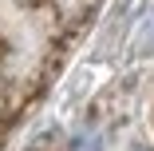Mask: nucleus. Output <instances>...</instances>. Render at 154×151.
Segmentation results:
<instances>
[{"label": "nucleus", "mask_w": 154, "mask_h": 151, "mask_svg": "<svg viewBox=\"0 0 154 151\" xmlns=\"http://www.w3.org/2000/svg\"><path fill=\"white\" fill-rule=\"evenodd\" d=\"M134 151H150V147H134Z\"/></svg>", "instance_id": "3"}, {"label": "nucleus", "mask_w": 154, "mask_h": 151, "mask_svg": "<svg viewBox=\"0 0 154 151\" xmlns=\"http://www.w3.org/2000/svg\"><path fill=\"white\" fill-rule=\"evenodd\" d=\"M71 151H99V131H79L75 139H71Z\"/></svg>", "instance_id": "2"}, {"label": "nucleus", "mask_w": 154, "mask_h": 151, "mask_svg": "<svg viewBox=\"0 0 154 151\" xmlns=\"http://www.w3.org/2000/svg\"><path fill=\"white\" fill-rule=\"evenodd\" d=\"M154 52V8L142 12V20L134 24V32H131V56H150Z\"/></svg>", "instance_id": "1"}]
</instances>
